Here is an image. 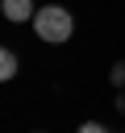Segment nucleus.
<instances>
[{"label": "nucleus", "instance_id": "3", "mask_svg": "<svg viewBox=\"0 0 125 133\" xmlns=\"http://www.w3.org/2000/svg\"><path fill=\"white\" fill-rule=\"evenodd\" d=\"M17 66H21V62H17V54H12L8 46H0V83H8V79L17 75Z\"/></svg>", "mask_w": 125, "mask_h": 133}, {"label": "nucleus", "instance_id": "2", "mask_svg": "<svg viewBox=\"0 0 125 133\" xmlns=\"http://www.w3.org/2000/svg\"><path fill=\"white\" fill-rule=\"evenodd\" d=\"M0 12L12 21V25H21V21H33V0H0Z\"/></svg>", "mask_w": 125, "mask_h": 133}, {"label": "nucleus", "instance_id": "1", "mask_svg": "<svg viewBox=\"0 0 125 133\" xmlns=\"http://www.w3.org/2000/svg\"><path fill=\"white\" fill-rule=\"evenodd\" d=\"M33 29H38L42 42L63 46V42H71V33H75V17H71L63 4H42V8L33 12Z\"/></svg>", "mask_w": 125, "mask_h": 133}, {"label": "nucleus", "instance_id": "5", "mask_svg": "<svg viewBox=\"0 0 125 133\" xmlns=\"http://www.w3.org/2000/svg\"><path fill=\"white\" fill-rule=\"evenodd\" d=\"M75 133H108V129H104V125H100V121H83V125H79V129H75Z\"/></svg>", "mask_w": 125, "mask_h": 133}, {"label": "nucleus", "instance_id": "4", "mask_svg": "<svg viewBox=\"0 0 125 133\" xmlns=\"http://www.w3.org/2000/svg\"><path fill=\"white\" fill-rule=\"evenodd\" d=\"M108 79H113L117 87H125V58H121V62H113V75H108Z\"/></svg>", "mask_w": 125, "mask_h": 133}]
</instances>
